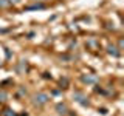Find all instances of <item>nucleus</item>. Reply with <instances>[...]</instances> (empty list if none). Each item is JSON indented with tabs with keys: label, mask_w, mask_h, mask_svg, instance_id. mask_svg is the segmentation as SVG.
Returning a JSON list of instances; mask_svg holds the SVG:
<instances>
[{
	"label": "nucleus",
	"mask_w": 124,
	"mask_h": 116,
	"mask_svg": "<svg viewBox=\"0 0 124 116\" xmlns=\"http://www.w3.org/2000/svg\"><path fill=\"white\" fill-rule=\"evenodd\" d=\"M48 99H50V96L46 94V93H37V94H34L33 102H34V105L42 107V105H45V104L48 102Z\"/></svg>",
	"instance_id": "1"
},
{
	"label": "nucleus",
	"mask_w": 124,
	"mask_h": 116,
	"mask_svg": "<svg viewBox=\"0 0 124 116\" xmlns=\"http://www.w3.org/2000/svg\"><path fill=\"white\" fill-rule=\"evenodd\" d=\"M75 98H78L76 101H78V102H81L82 105H88V101H84L85 99L84 94H81V93H75Z\"/></svg>",
	"instance_id": "2"
},
{
	"label": "nucleus",
	"mask_w": 124,
	"mask_h": 116,
	"mask_svg": "<svg viewBox=\"0 0 124 116\" xmlns=\"http://www.w3.org/2000/svg\"><path fill=\"white\" fill-rule=\"evenodd\" d=\"M119 53H121V51H119V50L116 48V46H113V45L108 46V54H113V56L116 57V56H119Z\"/></svg>",
	"instance_id": "3"
},
{
	"label": "nucleus",
	"mask_w": 124,
	"mask_h": 116,
	"mask_svg": "<svg viewBox=\"0 0 124 116\" xmlns=\"http://www.w3.org/2000/svg\"><path fill=\"white\" fill-rule=\"evenodd\" d=\"M2 116H17L14 110H9V108H5V110L2 111Z\"/></svg>",
	"instance_id": "4"
},
{
	"label": "nucleus",
	"mask_w": 124,
	"mask_h": 116,
	"mask_svg": "<svg viewBox=\"0 0 124 116\" xmlns=\"http://www.w3.org/2000/svg\"><path fill=\"white\" fill-rule=\"evenodd\" d=\"M11 3L9 0H0V9H6V8H9Z\"/></svg>",
	"instance_id": "5"
},
{
	"label": "nucleus",
	"mask_w": 124,
	"mask_h": 116,
	"mask_svg": "<svg viewBox=\"0 0 124 116\" xmlns=\"http://www.w3.org/2000/svg\"><path fill=\"white\" fill-rule=\"evenodd\" d=\"M8 99V93L5 90H0V102H5Z\"/></svg>",
	"instance_id": "6"
},
{
	"label": "nucleus",
	"mask_w": 124,
	"mask_h": 116,
	"mask_svg": "<svg viewBox=\"0 0 124 116\" xmlns=\"http://www.w3.org/2000/svg\"><path fill=\"white\" fill-rule=\"evenodd\" d=\"M56 108H57V110H59V113H65V111H67V107H65L64 104H62V105L59 104V105H57Z\"/></svg>",
	"instance_id": "7"
},
{
	"label": "nucleus",
	"mask_w": 124,
	"mask_h": 116,
	"mask_svg": "<svg viewBox=\"0 0 124 116\" xmlns=\"http://www.w3.org/2000/svg\"><path fill=\"white\" fill-rule=\"evenodd\" d=\"M20 2H22V0H9V3H11V5H19Z\"/></svg>",
	"instance_id": "8"
},
{
	"label": "nucleus",
	"mask_w": 124,
	"mask_h": 116,
	"mask_svg": "<svg viewBox=\"0 0 124 116\" xmlns=\"http://www.w3.org/2000/svg\"><path fill=\"white\" fill-rule=\"evenodd\" d=\"M34 2H48V0H34Z\"/></svg>",
	"instance_id": "9"
}]
</instances>
